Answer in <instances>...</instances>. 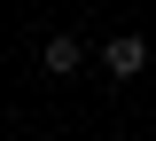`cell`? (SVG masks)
I'll use <instances>...</instances> for the list:
<instances>
[{
	"instance_id": "6da1fadb",
	"label": "cell",
	"mask_w": 156,
	"mask_h": 141,
	"mask_svg": "<svg viewBox=\"0 0 156 141\" xmlns=\"http://www.w3.org/2000/svg\"><path fill=\"white\" fill-rule=\"evenodd\" d=\"M101 63H109V79H140V71H148V39H140V32H125V39L101 47Z\"/></svg>"
},
{
	"instance_id": "7a4b0ae2",
	"label": "cell",
	"mask_w": 156,
	"mask_h": 141,
	"mask_svg": "<svg viewBox=\"0 0 156 141\" xmlns=\"http://www.w3.org/2000/svg\"><path fill=\"white\" fill-rule=\"evenodd\" d=\"M39 63H47L55 79H70L78 63H86V39H78V32H47V47H39Z\"/></svg>"
}]
</instances>
